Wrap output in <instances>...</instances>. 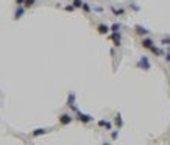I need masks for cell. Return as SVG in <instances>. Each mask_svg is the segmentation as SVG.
<instances>
[{
	"label": "cell",
	"mask_w": 170,
	"mask_h": 145,
	"mask_svg": "<svg viewBox=\"0 0 170 145\" xmlns=\"http://www.w3.org/2000/svg\"><path fill=\"white\" fill-rule=\"evenodd\" d=\"M76 114V120L78 122H81V123H89V122H92L94 120V117L92 116H89V114H83V113H75Z\"/></svg>",
	"instance_id": "6da1fadb"
},
{
	"label": "cell",
	"mask_w": 170,
	"mask_h": 145,
	"mask_svg": "<svg viewBox=\"0 0 170 145\" xmlns=\"http://www.w3.org/2000/svg\"><path fill=\"white\" fill-rule=\"evenodd\" d=\"M59 123L61 125H69V123H72L73 122V117L70 116V114H67V113H64V114H61V116H59Z\"/></svg>",
	"instance_id": "7a4b0ae2"
},
{
	"label": "cell",
	"mask_w": 170,
	"mask_h": 145,
	"mask_svg": "<svg viewBox=\"0 0 170 145\" xmlns=\"http://www.w3.org/2000/svg\"><path fill=\"white\" fill-rule=\"evenodd\" d=\"M109 39L112 41V44H114L116 47H120V45H122V36H120V33H112V34L109 36Z\"/></svg>",
	"instance_id": "3957f363"
},
{
	"label": "cell",
	"mask_w": 170,
	"mask_h": 145,
	"mask_svg": "<svg viewBox=\"0 0 170 145\" xmlns=\"http://www.w3.org/2000/svg\"><path fill=\"white\" fill-rule=\"evenodd\" d=\"M139 67L144 69V70H150V67H151V66H150L148 58H147V56H142V58H141V61H139Z\"/></svg>",
	"instance_id": "277c9868"
},
{
	"label": "cell",
	"mask_w": 170,
	"mask_h": 145,
	"mask_svg": "<svg viewBox=\"0 0 170 145\" xmlns=\"http://www.w3.org/2000/svg\"><path fill=\"white\" fill-rule=\"evenodd\" d=\"M141 44H142L144 48H151L153 45H155V42H153V39H150V38H142Z\"/></svg>",
	"instance_id": "5b68a950"
},
{
	"label": "cell",
	"mask_w": 170,
	"mask_h": 145,
	"mask_svg": "<svg viewBox=\"0 0 170 145\" xmlns=\"http://www.w3.org/2000/svg\"><path fill=\"white\" fill-rule=\"evenodd\" d=\"M24 14H25V8H24V6H17L16 11H14V19L17 21V19H21Z\"/></svg>",
	"instance_id": "8992f818"
},
{
	"label": "cell",
	"mask_w": 170,
	"mask_h": 145,
	"mask_svg": "<svg viewBox=\"0 0 170 145\" xmlns=\"http://www.w3.org/2000/svg\"><path fill=\"white\" fill-rule=\"evenodd\" d=\"M45 133H48L47 128H38V130L31 131V136L33 137H39V136H42V134H45Z\"/></svg>",
	"instance_id": "52a82bcc"
},
{
	"label": "cell",
	"mask_w": 170,
	"mask_h": 145,
	"mask_svg": "<svg viewBox=\"0 0 170 145\" xmlns=\"http://www.w3.org/2000/svg\"><path fill=\"white\" fill-rule=\"evenodd\" d=\"M98 126L100 128H106V130H111V128H112V123H111V122H108V120H98Z\"/></svg>",
	"instance_id": "ba28073f"
},
{
	"label": "cell",
	"mask_w": 170,
	"mask_h": 145,
	"mask_svg": "<svg viewBox=\"0 0 170 145\" xmlns=\"http://www.w3.org/2000/svg\"><path fill=\"white\" fill-rule=\"evenodd\" d=\"M134 30H136V33H137V34H142V36L148 34V30H147L145 27H142V25H136Z\"/></svg>",
	"instance_id": "9c48e42d"
},
{
	"label": "cell",
	"mask_w": 170,
	"mask_h": 145,
	"mask_svg": "<svg viewBox=\"0 0 170 145\" xmlns=\"http://www.w3.org/2000/svg\"><path fill=\"white\" fill-rule=\"evenodd\" d=\"M97 30H98L100 34H108V33H109V27H108V25H105V24H100L97 27Z\"/></svg>",
	"instance_id": "30bf717a"
},
{
	"label": "cell",
	"mask_w": 170,
	"mask_h": 145,
	"mask_svg": "<svg viewBox=\"0 0 170 145\" xmlns=\"http://www.w3.org/2000/svg\"><path fill=\"white\" fill-rule=\"evenodd\" d=\"M67 106H69V108L75 106V94H73V92H70V94H69V98H67Z\"/></svg>",
	"instance_id": "8fae6325"
},
{
	"label": "cell",
	"mask_w": 170,
	"mask_h": 145,
	"mask_svg": "<svg viewBox=\"0 0 170 145\" xmlns=\"http://www.w3.org/2000/svg\"><path fill=\"white\" fill-rule=\"evenodd\" d=\"M150 50H151L153 53L156 55V56H162V55H165L164 52H162V50H161V48H159V47H156V45H153V47L150 48Z\"/></svg>",
	"instance_id": "7c38bea8"
},
{
	"label": "cell",
	"mask_w": 170,
	"mask_h": 145,
	"mask_svg": "<svg viewBox=\"0 0 170 145\" xmlns=\"http://www.w3.org/2000/svg\"><path fill=\"white\" fill-rule=\"evenodd\" d=\"M120 28H122V25H120V24H112L111 27H109V31H112V33H119V31H120Z\"/></svg>",
	"instance_id": "4fadbf2b"
},
{
	"label": "cell",
	"mask_w": 170,
	"mask_h": 145,
	"mask_svg": "<svg viewBox=\"0 0 170 145\" xmlns=\"http://www.w3.org/2000/svg\"><path fill=\"white\" fill-rule=\"evenodd\" d=\"M114 122H116V125H117L119 128H122L123 122H122V116H120V114H116V119H114Z\"/></svg>",
	"instance_id": "5bb4252c"
},
{
	"label": "cell",
	"mask_w": 170,
	"mask_h": 145,
	"mask_svg": "<svg viewBox=\"0 0 170 145\" xmlns=\"http://www.w3.org/2000/svg\"><path fill=\"white\" fill-rule=\"evenodd\" d=\"M111 11H112V13H114V14H116V16H122V14H123V13H125V9H123V8H120V9H117V8H114V6H111Z\"/></svg>",
	"instance_id": "9a60e30c"
},
{
	"label": "cell",
	"mask_w": 170,
	"mask_h": 145,
	"mask_svg": "<svg viewBox=\"0 0 170 145\" xmlns=\"http://www.w3.org/2000/svg\"><path fill=\"white\" fill-rule=\"evenodd\" d=\"M35 3H36V0H25V2H24V8H25V9H27V8H31Z\"/></svg>",
	"instance_id": "2e32d148"
},
{
	"label": "cell",
	"mask_w": 170,
	"mask_h": 145,
	"mask_svg": "<svg viewBox=\"0 0 170 145\" xmlns=\"http://www.w3.org/2000/svg\"><path fill=\"white\" fill-rule=\"evenodd\" d=\"M72 6H73V8H81V6H83V0H73V2H72Z\"/></svg>",
	"instance_id": "e0dca14e"
},
{
	"label": "cell",
	"mask_w": 170,
	"mask_h": 145,
	"mask_svg": "<svg viewBox=\"0 0 170 145\" xmlns=\"http://www.w3.org/2000/svg\"><path fill=\"white\" fill-rule=\"evenodd\" d=\"M81 9H83L84 13H91V11H92L91 5H89V3H84V2H83V6H81Z\"/></svg>",
	"instance_id": "ac0fdd59"
},
{
	"label": "cell",
	"mask_w": 170,
	"mask_h": 145,
	"mask_svg": "<svg viewBox=\"0 0 170 145\" xmlns=\"http://www.w3.org/2000/svg\"><path fill=\"white\" fill-rule=\"evenodd\" d=\"M64 11H67V13H72V11H75V8H73L72 5H67V6H64Z\"/></svg>",
	"instance_id": "d6986e66"
},
{
	"label": "cell",
	"mask_w": 170,
	"mask_h": 145,
	"mask_svg": "<svg viewBox=\"0 0 170 145\" xmlns=\"http://www.w3.org/2000/svg\"><path fill=\"white\" fill-rule=\"evenodd\" d=\"M161 44H162V45H170V38H164V39L161 41Z\"/></svg>",
	"instance_id": "ffe728a7"
},
{
	"label": "cell",
	"mask_w": 170,
	"mask_h": 145,
	"mask_svg": "<svg viewBox=\"0 0 170 145\" xmlns=\"http://www.w3.org/2000/svg\"><path fill=\"white\" fill-rule=\"evenodd\" d=\"M111 137H112V140H116L119 137V131H112L111 133Z\"/></svg>",
	"instance_id": "44dd1931"
},
{
	"label": "cell",
	"mask_w": 170,
	"mask_h": 145,
	"mask_svg": "<svg viewBox=\"0 0 170 145\" xmlns=\"http://www.w3.org/2000/svg\"><path fill=\"white\" fill-rule=\"evenodd\" d=\"M24 2H25V0H16V3H17V6H24Z\"/></svg>",
	"instance_id": "7402d4cb"
},
{
	"label": "cell",
	"mask_w": 170,
	"mask_h": 145,
	"mask_svg": "<svg viewBox=\"0 0 170 145\" xmlns=\"http://www.w3.org/2000/svg\"><path fill=\"white\" fill-rule=\"evenodd\" d=\"M95 11H97V13H102L103 8H102V6H95Z\"/></svg>",
	"instance_id": "603a6c76"
},
{
	"label": "cell",
	"mask_w": 170,
	"mask_h": 145,
	"mask_svg": "<svg viewBox=\"0 0 170 145\" xmlns=\"http://www.w3.org/2000/svg\"><path fill=\"white\" fill-rule=\"evenodd\" d=\"M131 8H133V9H134V11H139V9H141V8H139V6H136V5H133V6H131Z\"/></svg>",
	"instance_id": "cb8c5ba5"
},
{
	"label": "cell",
	"mask_w": 170,
	"mask_h": 145,
	"mask_svg": "<svg viewBox=\"0 0 170 145\" xmlns=\"http://www.w3.org/2000/svg\"><path fill=\"white\" fill-rule=\"evenodd\" d=\"M165 59H167V62H170V53H165Z\"/></svg>",
	"instance_id": "d4e9b609"
},
{
	"label": "cell",
	"mask_w": 170,
	"mask_h": 145,
	"mask_svg": "<svg viewBox=\"0 0 170 145\" xmlns=\"http://www.w3.org/2000/svg\"><path fill=\"white\" fill-rule=\"evenodd\" d=\"M103 145H109V144H108V142H105V144H103Z\"/></svg>",
	"instance_id": "484cf974"
}]
</instances>
